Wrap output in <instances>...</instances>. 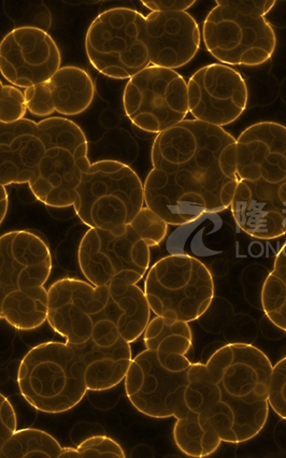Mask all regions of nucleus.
Instances as JSON below:
<instances>
[{
    "mask_svg": "<svg viewBox=\"0 0 286 458\" xmlns=\"http://www.w3.org/2000/svg\"><path fill=\"white\" fill-rule=\"evenodd\" d=\"M143 292L156 317L190 323L210 308L214 281L210 270L197 258L173 254L149 269Z\"/></svg>",
    "mask_w": 286,
    "mask_h": 458,
    "instance_id": "nucleus-9",
    "label": "nucleus"
},
{
    "mask_svg": "<svg viewBox=\"0 0 286 458\" xmlns=\"http://www.w3.org/2000/svg\"><path fill=\"white\" fill-rule=\"evenodd\" d=\"M275 4L264 0L217 2L204 23L208 52L226 65L257 66L268 62L276 48V36L265 14Z\"/></svg>",
    "mask_w": 286,
    "mask_h": 458,
    "instance_id": "nucleus-6",
    "label": "nucleus"
},
{
    "mask_svg": "<svg viewBox=\"0 0 286 458\" xmlns=\"http://www.w3.org/2000/svg\"><path fill=\"white\" fill-rule=\"evenodd\" d=\"M196 2L192 0H153V2H141L143 6L152 12H186L191 8Z\"/></svg>",
    "mask_w": 286,
    "mask_h": 458,
    "instance_id": "nucleus-29",
    "label": "nucleus"
},
{
    "mask_svg": "<svg viewBox=\"0 0 286 458\" xmlns=\"http://www.w3.org/2000/svg\"><path fill=\"white\" fill-rule=\"evenodd\" d=\"M90 165L88 140L70 120L0 123V182L28 183L47 207H73L82 172Z\"/></svg>",
    "mask_w": 286,
    "mask_h": 458,
    "instance_id": "nucleus-3",
    "label": "nucleus"
},
{
    "mask_svg": "<svg viewBox=\"0 0 286 458\" xmlns=\"http://www.w3.org/2000/svg\"><path fill=\"white\" fill-rule=\"evenodd\" d=\"M146 17L136 10L113 8L92 22L85 47L92 65L113 79H132L150 66Z\"/></svg>",
    "mask_w": 286,
    "mask_h": 458,
    "instance_id": "nucleus-11",
    "label": "nucleus"
},
{
    "mask_svg": "<svg viewBox=\"0 0 286 458\" xmlns=\"http://www.w3.org/2000/svg\"><path fill=\"white\" fill-rule=\"evenodd\" d=\"M143 341L147 350L155 352L157 360L168 370H188L192 364L186 356L192 347L189 323L156 317L143 334Z\"/></svg>",
    "mask_w": 286,
    "mask_h": 458,
    "instance_id": "nucleus-21",
    "label": "nucleus"
},
{
    "mask_svg": "<svg viewBox=\"0 0 286 458\" xmlns=\"http://www.w3.org/2000/svg\"><path fill=\"white\" fill-rule=\"evenodd\" d=\"M231 208L241 231L253 238L271 240L286 234V182L239 180Z\"/></svg>",
    "mask_w": 286,
    "mask_h": 458,
    "instance_id": "nucleus-16",
    "label": "nucleus"
},
{
    "mask_svg": "<svg viewBox=\"0 0 286 458\" xmlns=\"http://www.w3.org/2000/svg\"><path fill=\"white\" fill-rule=\"evenodd\" d=\"M268 403L272 410L286 420V357L272 368Z\"/></svg>",
    "mask_w": 286,
    "mask_h": 458,
    "instance_id": "nucleus-27",
    "label": "nucleus"
},
{
    "mask_svg": "<svg viewBox=\"0 0 286 458\" xmlns=\"http://www.w3.org/2000/svg\"><path fill=\"white\" fill-rule=\"evenodd\" d=\"M52 271L47 243L32 232L0 237V317L14 328L32 331L47 321Z\"/></svg>",
    "mask_w": 286,
    "mask_h": 458,
    "instance_id": "nucleus-4",
    "label": "nucleus"
},
{
    "mask_svg": "<svg viewBox=\"0 0 286 458\" xmlns=\"http://www.w3.org/2000/svg\"><path fill=\"white\" fill-rule=\"evenodd\" d=\"M272 368L261 350L249 344H228L206 364H191L185 405L219 441L247 442L267 421Z\"/></svg>",
    "mask_w": 286,
    "mask_h": 458,
    "instance_id": "nucleus-2",
    "label": "nucleus"
},
{
    "mask_svg": "<svg viewBox=\"0 0 286 458\" xmlns=\"http://www.w3.org/2000/svg\"><path fill=\"white\" fill-rule=\"evenodd\" d=\"M239 180L286 182V127L264 122L246 129L236 141Z\"/></svg>",
    "mask_w": 286,
    "mask_h": 458,
    "instance_id": "nucleus-17",
    "label": "nucleus"
},
{
    "mask_svg": "<svg viewBox=\"0 0 286 458\" xmlns=\"http://www.w3.org/2000/svg\"><path fill=\"white\" fill-rule=\"evenodd\" d=\"M18 384L27 403L46 413L73 409L88 391L77 352L63 342L43 343L28 352L20 365Z\"/></svg>",
    "mask_w": 286,
    "mask_h": 458,
    "instance_id": "nucleus-7",
    "label": "nucleus"
},
{
    "mask_svg": "<svg viewBox=\"0 0 286 458\" xmlns=\"http://www.w3.org/2000/svg\"><path fill=\"white\" fill-rule=\"evenodd\" d=\"M262 305L269 320L286 332V242L264 283Z\"/></svg>",
    "mask_w": 286,
    "mask_h": 458,
    "instance_id": "nucleus-23",
    "label": "nucleus"
},
{
    "mask_svg": "<svg viewBox=\"0 0 286 458\" xmlns=\"http://www.w3.org/2000/svg\"><path fill=\"white\" fill-rule=\"evenodd\" d=\"M73 207L89 228L113 231L130 224L146 207L145 185L131 167L98 161L82 172Z\"/></svg>",
    "mask_w": 286,
    "mask_h": 458,
    "instance_id": "nucleus-8",
    "label": "nucleus"
},
{
    "mask_svg": "<svg viewBox=\"0 0 286 458\" xmlns=\"http://www.w3.org/2000/svg\"><path fill=\"white\" fill-rule=\"evenodd\" d=\"M236 141L223 127L197 120L157 134L143 183L146 207L171 225L231 208L239 182Z\"/></svg>",
    "mask_w": 286,
    "mask_h": 458,
    "instance_id": "nucleus-1",
    "label": "nucleus"
},
{
    "mask_svg": "<svg viewBox=\"0 0 286 458\" xmlns=\"http://www.w3.org/2000/svg\"><path fill=\"white\" fill-rule=\"evenodd\" d=\"M48 293L47 321L70 345L93 340L98 346L111 347L122 338L109 318L108 284L64 278L54 283Z\"/></svg>",
    "mask_w": 286,
    "mask_h": 458,
    "instance_id": "nucleus-10",
    "label": "nucleus"
},
{
    "mask_svg": "<svg viewBox=\"0 0 286 458\" xmlns=\"http://www.w3.org/2000/svg\"><path fill=\"white\" fill-rule=\"evenodd\" d=\"M0 122L11 124L23 120L27 111L24 92L3 82H0Z\"/></svg>",
    "mask_w": 286,
    "mask_h": 458,
    "instance_id": "nucleus-26",
    "label": "nucleus"
},
{
    "mask_svg": "<svg viewBox=\"0 0 286 458\" xmlns=\"http://www.w3.org/2000/svg\"><path fill=\"white\" fill-rule=\"evenodd\" d=\"M173 437L178 448L192 457L208 456L216 452L222 444L200 424L197 415L189 410L177 420Z\"/></svg>",
    "mask_w": 286,
    "mask_h": 458,
    "instance_id": "nucleus-24",
    "label": "nucleus"
},
{
    "mask_svg": "<svg viewBox=\"0 0 286 458\" xmlns=\"http://www.w3.org/2000/svg\"><path fill=\"white\" fill-rule=\"evenodd\" d=\"M84 367L88 391H107L125 379L133 361L130 343L121 338L111 347L98 346L93 340L73 346Z\"/></svg>",
    "mask_w": 286,
    "mask_h": 458,
    "instance_id": "nucleus-20",
    "label": "nucleus"
},
{
    "mask_svg": "<svg viewBox=\"0 0 286 458\" xmlns=\"http://www.w3.org/2000/svg\"><path fill=\"white\" fill-rule=\"evenodd\" d=\"M59 47L46 31L20 27L7 34L0 45V71L13 85L30 89L48 81L61 69Z\"/></svg>",
    "mask_w": 286,
    "mask_h": 458,
    "instance_id": "nucleus-15",
    "label": "nucleus"
},
{
    "mask_svg": "<svg viewBox=\"0 0 286 458\" xmlns=\"http://www.w3.org/2000/svg\"><path fill=\"white\" fill-rule=\"evenodd\" d=\"M17 415L9 400L0 394V446L17 432Z\"/></svg>",
    "mask_w": 286,
    "mask_h": 458,
    "instance_id": "nucleus-28",
    "label": "nucleus"
},
{
    "mask_svg": "<svg viewBox=\"0 0 286 458\" xmlns=\"http://www.w3.org/2000/svg\"><path fill=\"white\" fill-rule=\"evenodd\" d=\"M27 109L34 116L48 117L55 112L77 116L88 110L95 97V85L80 67L61 68L46 82L24 91Z\"/></svg>",
    "mask_w": 286,
    "mask_h": 458,
    "instance_id": "nucleus-19",
    "label": "nucleus"
},
{
    "mask_svg": "<svg viewBox=\"0 0 286 458\" xmlns=\"http://www.w3.org/2000/svg\"><path fill=\"white\" fill-rule=\"evenodd\" d=\"M188 88L189 113L198 122L223 127L238 120L248 106L245 80L226 64L200 68L189 79Z\"/></svg>",
    "mask_w": 286,
    "mask_h": 458,
    "instance_id": "nucleus-14",
    "label": "nucleus"
},
{
    "mask_svg": "<svg viewBox=\"0 0 286 458\" xmlns=\"http://www.w3.org/2000/svg\"><path fill=\"white\" fill-rule=\"evenodd\" d=\"M124 458L120 444L105 436H96L82 441L78 448H63L60 458Z\"/></svg>",
    "mask_w": 286,
    "mask_h": 458,
    "instance_id": "nucleus-25",
    "label": "nucleus"
},
{
    "mask_svg": "<svg viewBox=\"0 0 286 458\" xmlns=\"http://www.w3.org/2000/svg\"><path fill=\"white\" fill-rule=\"evenodd\" d=\"M61 444L51 435L38 428H23L17 431L3 446L2 458H60Z\"/></svg>",
    "mask_w": 286,
    "mask_h": 458,
    "instance_id": "nucleus-22",
    "label": "nucleus"
},
{
    "mask_svg": "<svg viewBox=\"0 0 286 458\" xmlns=\"http://www.w3.org/2000/svg\"><path fill=\"white\" fill-rule=\"evenodd\" d=\"M145 34L151 64L177 69L190 63L200 47L199 28L188 12H152Z\"/></svg>",
    "mask_w": 286,
    "mask_h": 458,
    "instance_id": "nucleus-18",
    "label": "nucleus"
},
{
    "mask_svg": "<svg viewBox=\"0 0 286 458\" xmlns=\"http://www.w3.org/2000/svg\"><path fill=\"white\" fill-rule=\"evenodd\" d=\"M188 384V370L166 369L149 350L134 358L124 379L125 392L131 404L142 414L160 420H179L188 413L184 403Z\"/></svg>",
    "mask_w": 286,
    "mask_h": 458,
    "instance_id": "nucleus-13",
    "label": "nucleus"
},
{
    "mask_svg": "<svg viewBox=\"0 0 286 458\" xmlns=\"http://www.w3.org/2000/svg\"><path fill=\"white\" fill-rule=\"evenodd\" d=\"M0 191H2V219L0 221L4 222L8 209V196L4 185H0Z\"/></svg>",
    "mask_w": 286,
    "mask_h": 458,
    "instance_id": "nucleus-30",
    "label": "nucleus"
},
{
    "mask_svg": "<svg viewBox=\"0 0 286 458\" xmlns=\"http://www.w3.org/2000/svg\"><path fill=\"white\" fill-rule=\"evenodd\" d=\"M167 233L166 222L147 207L124 227L113 231L90 228L78 252L82 274L96 286L118 277L137 284L148 272L150 249L159 246Z\"/></svg>",
    "mask_w": 286,
    "mask_h": 458,
    "instance_id": "nucleus-5",
    "label": "nucleus"
},
{
    "mask_svg": "<svg viewBox=\"0 0 286 458\" xmlns=\"http://www.w3.org/2000/svg\"><path fill=\"white\" fill-rule=\"evenodd\" d=\"M123 107L141 131L160 134L188 116V82L175 70L149 66L127 82Z\"/></svg>",
    "mask_w": 286,
    "mask_h": 458,
    "instance_id": "nucleus-12",
    "label": "nucleus"
}]
</instances>
